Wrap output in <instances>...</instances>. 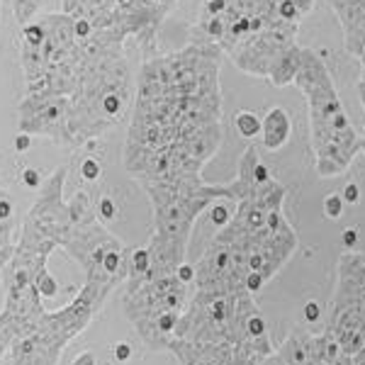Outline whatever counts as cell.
I'll use <instances>...</instances> for the list:
<instances>
[{
    "instance_id": "17",
    "label": "cell",
    "mask_w": 365,
    "mask_h": 365,
    "mask_svg": "<svg viewBox=\"0 0 365 365\" xmlns=\"http://www.w3.org/2000/svg\"><path fill=\"white\" fill-rule=\"evenodd\" d=\"M302 51L304 46H299L297 42L290 44L287 49H282L275 61L270 63V71H268V81L278 88H285L290 83H295V76L299 66H302Z\"/></svg>"
},
{
    "instance_id": "31",
    "label": "cell",
    "mask_w": 365,
    "mask_h": 365,
    "mask_svg": "<svg viewBox=\"0 0 365 365\" xmlns=\"http://www.w3.org/2000/svg\"><path fill=\"white\" fill-rule=\"evenodd\" d=\"M341 197H344L346 205L361 202V187H358V182H349V185L344 187V192H341Z\"/></svg>"
},
{
    "instance_id": "37",
    "label": "cell",
    "mask_w": 365,
    "mask_h": 365,
    "mask_svg": "<svg viewBox=\"0 0 365 365\" xmlns=\"http://www.w3.org/2000/svg\"><path fill=\"white\" fill-rule=\"evenodd\" d=\"M334 365H351V358H349V356H341Z\"/></svg>"
},
{
    "instance_id": "25",
    "label": "cell",
    "mask_w": 365,
    "mask_h": 365,
    "mask_svg": "<svg viewBox=\"0 0 365 365\" xmlns=\"http://www.w3.org/2000/svg\"><path fill=\"white\" fill-rule=\"evenodd\" d=\"M96 212H98L100 222H110V220H115V217H117V205L113 202V197H110V195H103L98 200Z\"/></svg>"
},
{
    "instance_id": "32",
    "label": "cell",
    "mask_w": 365,
    "mask_h": 365,
    "mask_svg": "<svg viewBox=\"0 0 365 365\" xmlns=\"http://www.w3.org/2000/svg\"><path fill=\"white\" fill-rule=\"evenodd\" d=\"M302 314H304V319H307L309 324H317V322L322 319L319 302H314V299H312V302H307V304H304V309H302Z\"/></svg>"
},
{
    "instance_id": "29",
    "label": "cell",
    "mask_w": 365,
    "mask_h": 365,
    "mask_svg": "<svg viewBox=\"0 0 365 365\" xmlns=\"http://www.w3.org/2000/svg\"><path fill=\"white\" fill-rule=\"evenodd\" d=\"M32 141H34L32 134L17 132V134H15V139H13V149L17 151V154H27V151L32 149Z\"/></svg>"
},
{
    "instance_id": "35",
    "label": "cell",
    "mask_w": 365,
    "mask_h": 365,
    "mask_svg": "<svg viewBox=\"0 0 365 365\" xmlns=\"http://www.w3.org/2000/svg\"><path fill=\"white\" fill-rule=\"evenodd\" d=\"M358 96H361V103H363V113H365V81H358Z\"/></svg>"
},
{
    "instance_id": "10",
    "label": "cell",
    "mask_w": 365,
    "mask_h": 365,
    "mask_svg": "<svg viewBox=\"0 0 365 365\" xmlns=\"http://www.w3.org/2000/svg\"><path fill=\"white\" fill-rule=\"evenodd\" d=\"M20 132L49 137L54 144L73 149L68 134V98H29L20 100Z\"/></svg>"
},
{
    "instance_id": "19",
    "label": "cell",
    "mask_w": 365,
    "mask_h": 365,
    "mask_svg": "<svg viewBox=\"0 0 365 365\" xmlns=\"http://www.w3.org/2000/svg\"><path fill=\"white\" fill-rule=\"evenodd\" d=\"M149 268H151V256H149V249H146V246H141V249H129V253H127V278L144 275Z\"/></svg>"
},
{
    "instance_id": "26",
    "label": "cell",
    "mask_w": 365,
    "mask_h": 365,
    "mask_svg": "<svg viewBox=\"0 0 365 365\" xmlns=\"http://www.w3.org/2000/svg\"><path fill=\"white\" fill-rule=\"evenodd\" d=\"M20 180L25 182V187H29V190H39L42 187V173H39L37 168H32V166H27V168H22V173H20Z\"/></svg>"
},
{
    "instance_id": "24",
    "label": "cell",
    "mask_w": 365,
    "mask_h": 365,
    "mask_svg": "<svg viewBox=\"0 0 365 365\" xmlns=\"http://www.w3.org/2000/svg\"><path fill=\"white\" fill-rule=\"evenodd\" d=\"M344 210H346V202H344V197H341V192H329V195L324 197V215H327V220H341Z\"/></svg>"
},
{
    "instance_id": "23",
    "label": "cell",
    "mask_w": 365,
    "mask_h": 365,
    "mask_svg": "<svg viewBox=\"0 0 365 365\" xmlns=\"http://www.w3.org/2000/svg\"><path fill=\"white\" fill-rule=\"evenodd\" d=\"M78 173L86 182H96V180H100V175H103V163H100L98 156L88 154L83 161H81Z\"/></svg>"
},
{
    "instance_id": "6",
    "label": "cell",
    "mask_w": 365,
    "mask_h": 365,
    "mask_svg": "<svg viewBox=\"0 0 365 365\" xmlns=\"http://www.w3.org/2000/svg\"><path fill=\"white\" fill-rule=\"evenodd\" d=\"M336 270L327 329L339 341L344 356H353L365 346V253H341Z\"/></svg>"
},
{
    "instance_id": "9",
    "label": "cell",
    "mask_w": 365,
    "mask_h": 365,
    "mask_svg": "<svg viewBox=\"0 0 365 365\" xmlns=\"http://www.w3.org/2000/svg\"><path fill=\"white\" fill-rule=\"evenodd\" d=\"M295 34H297L295 22L278 20L275 25L261 29V32L241 37L227 54L232 56V61L237 63L239 71L268 78L270 63L275 61V56H278L282 49L295 44Z\"/></svg>"
},
{
    "instance_id": "15",
    "label": "cell",
    "mask_w": 365,
    "mask_h": 365,
    "mask_svg": "<svg viewBox=\"0 0 365 365\" xmlns=\"http://www.w3.org/2000/svg\"><path fill=\"white\" fill-rule=\"evenodd\" d=\"M290 134H292L290 113L285 108H280V105L270 108L266 117L261 120V139L266 151H280L290 141Z\"/></svg>"
},
{
    "instance_id": "18",
    "label": "cell",
    "mask_w": 365,
    "mask_h": 365,
    "mask_svg": "<svg viewBox=\"0 0 365 365\" xmlns=\"http://www.w3.org/2000/svg\"><path fill=\"white\" fill-rule=\"evenodd\" d=\"M234 127H237L239 137H244V139L261 137V117L256 113H251V110H239V113L234 115Z\"/></svg>"
},
{
    "instance_id": "2",
    "label": "cell",
    "mask_w": 365,
    "mask_h": 365,
    "mask_svg": "<svg viewBox=\"0 0 365 365\" xmlns=\"http://www.w3.org/2000/svg\"><path fill=\"white\" fill-rule=\"evenodd\" d=\"M295 86L307 98L309 113V146L314 151V170L319 178H336L346 173L361 151V134L353 129L344 110L331 71L324 58L304 46L302 66L295 76Z\"/></svg>"
},
{
    "instance_id": "27",
    "label": "cell",
    "mask_w": 365,
    "mask_h": 365,
    "mask_svg": "<svg viewBox=\"0 0 365 365\" xmlns=\"http://www.w3.org/2000/svg\"><path fill=\"white\" fill-rule=\"evenodd\" d=\"M13 339H15L13 329L0 322V365L5 363V356H8V349H10V344H13Z\"/></svg>"
},
{
    "instance_id": "4",
    "label": "cell",
    "mask_w": 365,
    "mask_h": 365,
    "mask_svg": "<svg viewBox=\"0 0 365 365\" xmlns=\"http://www.w3.org/2000/svg\"><path fill=\"white\" fill-rule=\"evenodd\" d=\"M113 290L108 282L86 280L66 307L46 309L32 331L13 339L3 365H58L66 346L91 327Z\"/></svg>"
},
{
    "instance_id": "36",
    "label": "cell",
    "mask_w": 365,
    "mask_h": 365,
    "mask_svg": "<svg viewBox=\"0 0 365 365\" xmlns=\"http://www.w3.org/2000/svg\"><path fill=\"white\" fill-rule=\"evenodd\" d=\"M258 365H278V363H275V356L270 353V356H268V358H263V361L258 363Z\"/></svg>"
},
{
    "instance_id": "5",
    "label": "cell",
    "mask_w": 365,
    "mask_h": 365,
    "mask_svg": "<svg viewBox=\"0 0 365 365\" xmlns=\"http://www.w3.org/2000/svg\"><path fill=\"white\" fill-rule=\"evenodd\" d=\"M125 292H122V309L132 327L139 331L141 341L154 351L156 341V322L163 314H182L190 302V285L180 282L175 273L161 275L146 270L144 275L127 278Z\"/></svg>"
},
{
    "instance_id": "13",
    "label": "cell",
    "mask_w": 365,
    "mask_h": 365,
    "mask_svg": "<svg viewBox=\"0 0 365 365\" xmlns=\"http://www.w3.org/2000/svg\"><path fill=\"white\" fill-rule=\"evenodd\" d=\"M275 356L282 365H327L322 358L317 334L302 327H295L287 334V339L275 349Z\"/></svg>"
},
{
    "instance_id": "8",
    "label": "cell",
    "mask_w": 365,
    "mask_h": 365,
    "mask_svg": "<svg viewBox=\"0 0 365 365\" xmlns=\"http://www.w3.org/2000/svg\"><path fill=\"white\" fill-rule=\"evenodd\" d=\"M239 295H207L197 292L190 295V302L182 309L173 336L185 341H227L229 344V324L234 317V304Z\"/></svg>"
},
{
    "instance_id": "21",
    "label": "cell",
    "mask_w": 365,
    "mask_h": 365,
    "mask_svg": "<svg viewBox=\"0 0 365 365\" xmlns=\"http://www.w3.org/2000/svg\"><path fill=\"white\" fill-rule=\"evenodd\" d=\"M42 0H13V15L20 25H27L29 20H34Z\"/></svg>"
},
{
    "instance_id": "20",
    "label": "cell",
    "mask_w": 365,
    "mask_h": 365,
    "mask_svg": "<svg viewBox=\"0 0 365 365\" xmlns=\"http://www.w3.org/2000/svg\"><path fill=\"white\" fill-rule=\"evenodd\" d=\"M234 210H237V205L229 202V200H215V202L207 207V215H210V222L215 225L217 229L227 227L229 222H232L234 217Z\"/></svg>"
},
{
    "instance_id": "11",
    "label": "cell",
    "mask_w": 365,
    "mask_h": 365,
    "mask_svg": "<svg viewBox=\"0 0 365 365\" xmlns=\"http://www.w3.org/2000/svg\"><path fill=\"white\" fill-rule=\"evenodd\" d=\"M344 29L346 51L361 61V81H365V0H329Z\"/></svg>"
},
{
    "instance_id": "28",
    "label": "cell",
    "mask_w": 365,
    "mask_h": 365,
    "mask_svg": "<svg viewBox=\"0 0 365 365\" xmlns=\"http://www.w3.org/2000/svg\"><path fill=\"white\" fill-rule=\"evenodd\" d=\"M175 278H178L180 282H185V285H192L195 282V266L187 261H182L178 268H175Z\"/></svg>"
},
{
    "instance_id": "7",
    "label": "cell",
    "mask_w": 365,
    "mask_h": 365,
    "mask_svg": "<svg viewBox=\"0 0 365 365\" xmlns=\"http://www.w3.org/2000/svg\"><path fill=\"white\" fill-rule=\"evenodd\" d=\"M66 166H58L54 173L49 175L42 187H39V197L27 212L20 227V239L17 246L25 249H42L54 251L61 246L71 229V212L68 202L63 200V185H66Z\"/></svg>"
},
{
    "instance_id": "12",
    "label": "cell",
    "mask_w": 365,
    "mask_h": 365,
    "mask_svg": "<svg viewBox=\"0 0 365 365\" xmlns=\"http://www.w3.org/2000/svg\"><path fill=\"white\" fill-rule=\"evenodd\" d=\"M180 365H234V349L227 341H185L173 336L168 349Z\"/></svg>"
},
{
    "instance_id": "34",
    "label": "cell",
    "mask_w": 365,
    "mask_h": 365,
    "mask_svg": "<svg viewBox=\"0 0 365 365\" xmlns=\"http://www.w3.org/2000/svg\"><path fill=\"white\" fill-rule=\"evenodd\" d=\"M71 365H98V363H96V356H93V351H83V353H78V356H76V361L71 363Z\"/></svg>"
},
{
    "instance_id": "30",
    "label": "cell",
    "mask_w": 365,
    "mask_h": 365,
    "mask_svg": "<svg viewBox=\"0 0 365 365\" xmlns=\"http://www.w3.org/2000/svg\"><path fill=\"white\" fill-rule=\"evenodd\" d=\"M341 244H344L346 251H353L358 244V227H346L344 232H341Z\"/></svg>"
},
{
    "instance_id": "3",
    "label": "cell",
    "mask_w": 365,
    "mask_h": 365,
    "mask_svg": "<svg viewBox=\"0 0 365 365\" xmlns=\"http://www.w3.org/2000/svg\"><path fill=\"white\" fill-rule=\"evenodd\" d=\"M141 185L154 210V237L146 244L151 270L170 275L187 258V244L197 217L207 212L215 200H229L227 182L212 185L200 175L180 180H141Z\"/></svg>"
},
{
    "instance_id": "22",
    "label": "cell",
    "mask_w": 365,
    "mask_h": 365,
    "mask_svg": "<svg viewBox=\"0 0 365 365\" xmlns=\"http://www.w3.org/2000/svg\"><path fill=\"white\" fill-rule=\"evenodd\" d=\"M34 287H37V292L44 299H51V297L58 295V282H56L54 275L49 273V268L42 270V273H39L37 278H34Z\"/></svg>"
},
{
    "instance_id": "33",
    "label": "cell",
    "mask_w": 365,
    "mask_h": 365,
    "mask_svg": "<svg viewBox=\"0 0 365 365\" xmlns=\"http://www.w3.org/2000/svg\"><path fill=\"white\" fill-rule=\"evenodd\" d=\"M113 353H115V358H117V363H127L129 358H132V346L127 344V341H120V344L115 346L113 349Z\"/></svg>"
},
{
    "instance_id": "16",
    "label": "cell",
    "mask_w": 365,
    "mask_h": 365,
    "mask_svg": "<svg viewBox=\"0 0 365 365\" xmlns=\"http://www.w3.org/2000/svg\"><path fill=\"white\" fill-rule=\"evenodd\" d=\"M17 225H20V217H17L15 200L5 187H0V268L10 261L15 251Z\"/></svg>"
},
{
    "instance_id": "1",
    "label": "cell",
    "mask_w": 365,
    "mask_h": 365,
    "mask_svg": "<svg viewBox=\"0 0 365 365\" xmlns=\"http://www.w3.org/2000/svg\"><path fill=\"white\" fill-rule=\"evenodd\" d=\"M220 44H190L144 61L125 168L139 180L200 178L222 141Z\"/></svg>"
},
{
    "instance_id": "38",
    "label": "cell",
    "mask_w": 365,
    "mask_h": 365,
    "mask_svg": "<svg viewBox=\"0 0 365 365\" xmlns=\"http://www.w3.org/2000/svg\"><path fill=\"white\" fill-rule=\"evenodd\" d=\"M361 151L365 154V132H363V137H361Z\"/></svg>"
},
{
    "instance_id": "14",
    "label": "cell",
    "mask_w": 365,
    "mask_h": 365,
    "mask_svg": "<svg viewBox=\"0 0 365 365\" xmlns=\"http://www.w3.org/2000/svg\"><path fill=\"white\" fill-rule=\"evenodd\" d=\"M115 0H63V13L71 17H86L96 32L113 34V17H115Z\"/></svg>"
},
{
    "instance_id": "39",
    "label": "cell",
    "mask_w": 365,
    "mask_h": 365,
    "mask_svg": "<svg viewBox=\"0 0 365 365\" xmlns=\"http://www.w3.org/2000/svg\"><path fill=\"white\" fill-rule=\"evenodd\" d=\"M100 365H115V363H100Z\"/></svg>"
}]
</instances>
